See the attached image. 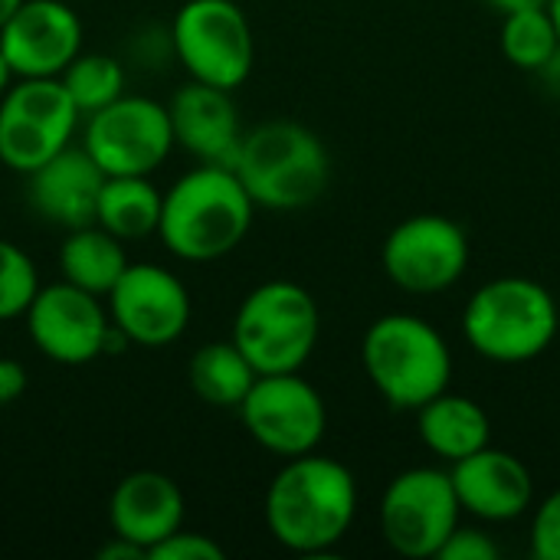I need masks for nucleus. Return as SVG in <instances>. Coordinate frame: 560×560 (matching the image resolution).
Segmentation results:
<instances>
[{
	"instance_id": "c9c22d12",
	"label": "nucleus",
	"mask_w": 560,
	"mask_h": 560,
	"mask_svg": "<svg viewBox=\"0 0 560 560\" xmlns=\"http://www.w3.org/2000/svg\"><path fill=\"white\" fill-rule=\"evenodd\" d=\"M548 13H551V20H555V26H558V36H560V0H548Z\"/></svg>"
},
{
	"instance_id": "412c9836",
	"label": "nucleus",
	"mask_w": 560,
	"mask_h": 560,
	"mask_svg": "<svg viewBox=\"0 0 560 560\" xmlns=\"http://www.w3.org/2000/svg\"><path fill=\"white\" fill-rule=\"evenodd\" d=\"M125 243L102 230L98 223H85L75 230H66V240L59 246V272L66 282L105 299L118 276L128 266Z\"/></svg>"
},
{
	"instance_id": "20e7f679",
	"label": "nucleus",
	"mask_w": 560,
	"mask_h": 560,
	"mask_svg": "<svg viewBox=\"0 0 560 560\" xmlns=\"http://www.w3.org/2000/svg\"><path fill=\"white\" fill-rule=\"evenodd\" d=\"M463 338L489 364H532L560 335V305L528 276H495L463 305Z\"/></svg>"
},
{
	"instance_id": "ddd939ff",
	"label": "nucleus",
	"mask_w": 560,
	"mask_h": 560,
	"mask_svg": "<svg viewBox=\"0 0 560 560\" xmlns=\"http://www.w3.org/2000/svg\"><path fill=\"white\" fill-rule=\"evenodd\" d=\"M112 325L138 348H167L190 325V289L158 262H128L105 295Z\"/></svg>"
},
{
	"instance_id": "f257e3e1",
	"label": "nucleus",
	"mask_w": 560,
	"mask_h": 560,
	"mask_svg": "<svg viewBox=\"0 0 560 560\" xmlns=\"http://www.w3.org/2000/svg\"><path fill=\"white\" fill-rule=\"evenodd\" d=\"M358 502L354 472L315 450L282 463L266 489L262 518L279 548L299 558H322L354 528Z\"/></svg>"
},
{
	"instance_id": "393cba45",
	"label": "nucleus",
	"mask_w": 560,
	"mask_h": 560,
	"mask_svg": "<svg viewBox=\"0 0 560 560\" xmlns=\"http://www.w3.org/2000/svg\"><path fill=\"white\" fill-rule=\"evenodd\" d=\"M560 46L558 26L548 13V7H535V10H515L502 16V30H499V49L502 56L522 69V72H538L551 52Z\"/></svg>"
},
{
	"instance_id": "473e14b6",
	"label": "nucleus",
	"mask_w": 560,
	"mask_h": 560,
	"mask_svg": "<svg viewBox=\"0 0 560 560\" xmlns=\"http://www.w3.org/2000/svg\"><path fill=\"white\" fill-rule=\"evenodd\" d=\"M492 10H499L502 16L505 13H515V10H535V7H548V0H486Z\"/></svg>"
},
{
	"instance_id": "7ed1b4c3",
	"label": "nucleus",
	"mask_w": 560,
	"mask_h": 560,
	"mask_svg": "<svg viewBox=\"0 0 560 560\" xmlns=\"http://www.w3.org/2000/svg\"><path fill=\"white\" fill-rule=\"evenodd\" d=\"M233 171L256 210L292 213L325 197L331 184V154L308 125L269 118L243 131Z\"/></svg>"
},
{
	"instance_id": "423d86ee",
	"label": "nucleus",
	"mask_w": 560,
	"mask_h": 560,
	"mask_svg": "<svg viewBox=\"0 0 560 560\" xmlns=\"http://www.w3.org/2000/svg\"><path fill=\"white\" fill-rule=\"evenodd\" d=\"M233 345L249 358L256 374L302 371L322 338L315 295L289 279H269L246 292L233 315Z\"/></svg>"
},
{
	"instance_id": "dca6fc26",
	"label": "nucleus",
	"mask_w": 560,
	"mask_h": 560,
	"mask_svg": "<svg viewBox=\"0 0 560 560\" xmlns=\"http://www.w3.org/2000/svg\"><path fill=\"white\" fill-rule=\"evenodd\" d=\"M450 479L459 499L463 515L479 525L518 522L535 505V476L509 450L482 446L479 453L450 466Z\"/></svg>"
},
{
	"instance_id": "39448f33",
	"label": "nucleus",
	"mask_w": 560,
	"mask_h": 560,
	"mask_svg": "<svg viewBox=\"0 0 560 560\" xmlns=\"http://www.w3.org/2000/svg\"><path fill=\"white\" fill-rule=\"evenodd\" d=\"M361 368L390 410L417 413L427 400L450 390L453 351L443 331L410 312H390L368 325Z\"/></svg>"
},
{
	"instance_id": "bb28decb",
	"label": "nucleus",
	"mask_w": 560,
	"mask_h": 560,
	"mask_svg": "<svg viewBox=\"0 0 560 560\" xmlns=\"http://www.w3.org/2000/svg\"><path fill=\"white\" fill-rule=\"evenodd\" d=\"M528 548L532 558L560 560V489L548 492L538 505H532Z\"/></svg>"
},
{
	"instance_id": "5701e85b",
	"label": "nucleus",
	"mask_w": 560,
	"mask_h": 560,
	"mask_svg": "<svg viewBox=\"0 0 560 560\" xmlns=\"http://www.w3.org/2000/svg\"><path fill=\"white\" fill-rule=\"evenodd\" d=\"M256 377H259L256 368L233 345V338L200 345L187 364L190 390L217 410H236L249 394V387L256 384Z\"/></svg>"
},
{
	"instance_id": "2f4dec72",
	"label": "nucleus",
	"mask_w": 560,
	"mask_h": 560,
	"mask_svg": "<svg viewBox=\"0 0 560 560\" xmlns=\"http://www.w3.org/2000/svg\"><path fill=\"white\" fill-rule=\"evenodd\" d=\"M535 75L541 79V85H545V92H548V95L560 98V46L551 52V59H548Z\"/></svg>"
},
{
	"instance_id": "4468645a",
	"label": "nucleus",
	"mask_w": 560,
	"mask_h": 560,
	"mask_svg": "<svg viewBox=\"0 0 560 560\" xmlns=\"http://www.w3.org/2000/svg\"><path fill=\"white\" fill-rule=\"evenodd\" d=\"M23 322L33 348L62 368H82L102 358L112 328L105 302L66 279L39 285Z\"/></svg>"
},
{
	"instance_id": "9d476101",
	"label": "nucleus",
	"mask_w": 560,
	"mask_h": 560,
	"mask_svg": "<svg viewBox=\"0 0 560 560\" xmlns=\"http://www.w3.org/2000/svg\"><path fill=\"white\" fill-rule=\"evenodd\" d=\"M79 118L59 79H16L0 98V164L33 174L72 144Z\"/></svg>"
},
{
	"instance_id": "f3484780",
	"label": "nucleus",
	"mask_w": 560,
	"mask_h": 560,
	"mask_svg": "<svg viewBox=\"0 0 560 560\" xmlns=\"http://www.w3.org/2000/svg\"><path fill=\"white\" fill-rule=\"evenodd\" d=\"M167 112L177 148H184L197 164L233 167L246 131L233 92L190 79L171 95Z\"/></svg>"
},
{
	"instance_id": "c85d7f7f",
	"label": "nucleus",
	"mask_w": 560,
	"mask_h": 560,
	"mask_svg": "<svg viewBox=\"0 0 560 560\" xmlns=\"http://www.w3.org/2000/svg\"><path fill=\"white\" fill-rule=\"evenodd\" d=\"M148 558L151 560H223L226 558V551H223L210 535L177 528V532H174V535H167L161 545H154Z\"/></svg>"
},
{
	"instance_id": "7c9ffc66",
	"label": "nucleus",
	"mask_w": 560,
	"mask_h": 560,
	"mask_svg": "<svg viewBox=\"0 0 560 560\" xmlns=\"http://www.w3.org/2000/svg\"><path fill=\"white\" fill-rule=\"evenodd\" d=\"M141 558H148L141 548H135L131 541L115 538V535H112V541H108V545H102V548H98V560H141Z\"/></svg>"
},
{
	"instance_id": "f8f14e48",
	"label": "nucleus",
	"mask_w": 560,
	"mask_h": 560,
	"mask_svg": "<svg viewBox=\"0 0 560 560\" xmlns=\"http://www.w3.org/2000/svg\"><path fill=\"white\" fill-rule=\"evenodd\" d=\"M381 266L400 292L440 295L466 276L469 236L453 217L417 213L387 233L381 246Z\"/></svg>"
},
{
	"instance_id": "1a4fd4ad",
	"label": "nucleus",
	"mask_w": 560,
	"mask_h": 560,
	"mask_svg": "<svg viewBox=\"0 0 560 560\" xmlns=\"http://www.w3.org/2000/svg\"><path fill=\"white\" fill-rule=\"evenodd\" d=\"M82 148L105 177H151L177 148L167 102L125 92L85 115Z\"/></svg>"
},
{
	"instance_id": "c756f323",
	"label": "nucleus",
	"mask_w": 560,
	"mask_h": 560,
	"mask_svg": "<svg viewBox=\"0 0 560 560\" xmlns=\"http://www.w3.org/2000/svg\"><path fill=\"white\" fill-rule=\"evenodd\" d=\"M26 384H30L26 368L13 358H0V410L16 404L26 394Z\"/></svg>"
},
{
	"instance_id": "f03ea898",
	"label": "nucleus",
	"mask_w": 560,
	"mask_h": 560,
	"mask_svg": "<svg viewBox=\"0 0 560 560\" xmlns=\"http://www.w3.org/2000/svg\"><path fill=\"white\" fill-rule=\"evenodd\" d=\"M256 203L233 167L197 164L161 194L158 236L184 262H217L243 246Z\"/></svg>"
},
{
	"instance_id": "f704fd0d",
	"label": "nucleus",
	"mask_w": 560,
	"mask_h": 560,
	"mask_svg": "<svg viewBox=\"0 0 560 560\" xmlns=\"http://www.w3.org/2000/svg\"><path fill=\"white\" fill-rule=\"evenodd\" d=\"M20 3H23V0H0V26H3L16 10H20Z\"/></svg>"
},
{
	"instance_id": "b1692460",
	"label": "nucleus",
	"mask_w": 560,
	"mask_h": 560,
	"mask_svg": "<svg viewBox=\"0 0 560 560\" xmlns=\"http://www.w3.org/2000/svg\"><path fill=\"white\" fill-rule=\"evenodd\" d=\"M62 89L69 92V98L75 102V108L85 115L112 105L115 98L125 95V82H128V69L121 59L105 56V52H79L59 75Z\"/></svg>"
},
{
	"instance_id": "a211bd4d",
	"label": "nucleus",
	"mask_w": 560,
	"mask_h": 560,
	"mask_svg": "<svg viewBox=\"0 0 560 560\" xmlns=\"http://www.w3.org/2000/svg\"><path fill=\"white\" fill-rule=\"evenodd\" d=\"M184 515L187 502L180 486L158 469L128 472L108 499L112 535L131 541L144 555H151L154 545L184 528Z\"/></svg>"
},
{
	"instance_id": "72a5a7b5",
	"label": "nucleus",
	"mask_w": 560,
	"mask_h": 560,
	"mask_svg": "<svg viewBox=\"0 0 560 560\" xmlns=\"http://www.w3.org/2000/svg\"><path fill=\"white\" fill-rule=\"evenodd\" d=\"M13 82H16V75H13V69H10V62H7V56H3V49H0V98H3V92H7Z\"/></svg>"
},
{
	"instance_id": "a878e982",
	"label": "nucleus",
	"mask_w": 560,
	"mask_h": 560,
	"mask_svg": "<svg viewBox=\"0 0 560 560\" xmlns=\"http://www.w3.org/2000/svg\"><path fill=\"white\" fill-rule=\"evenodd\" d=\"M36 292H39L36 262L16 243L0 240V322L23 318Z\"/></svg>"
},
{
	"instance_id": "cd10ccee",
	"label": "nucleus",
	"mask_w": 560,
	"mask_h": 560,
	"mask_svg": "<svg viewBox=\"0 0 560 560\" xmlns=\"http://www.w3.org/2000/svg\"><path fill=\"white\" fill-rule=\"evenodd\" d=\"M502 558V548H499V541L486 532V528H479V525H456L453 528V535L443 541V548H440V555L436 560H499Z\"/></svg>"
},
{
	"instance_id": "0eeeda50",
	"label": "nucleus",
	"mask_w": 560,
	"mask_h": 560,
	"mask_svg": "<svg viewBox=\"0 0 560 560\" xmlns=\"http://www.w3.org/2000/svg\"><path fill=\"white\" fill-rule=\"evenodd\" d=\"M174 59L194 82L236 92L256 66V36L236 0H184L171 20Z\"/></svg>"
},
{
	"instance_id": "aec40b11",
	"label": "nucleus",
	"mask_w": 560,
	"mask_h": 560,
	"mask_svg": "<svg viewBox=\"0 0 560 560\" xmlns=\"http://www.w3.org/2000/svg\"><path fill=\"white\" fill-rule=\"evenodd\" d=\"M417 433L427 453L453 466L492 443V417L479 400L443 390L417 410Z\"/></svg>"
},
{
	"instance_id": "6ab92c4d",
	"label": "nucleus",
	"mask_w": 560,
	"mask_h": 560,
	"mask_svg": "<svg viewBox=\"0 0 560 560\" xmlns=\"http://www.w3.org/2000/svg\"><path fill=\"white\" fill-rule=\"evenodd\" d=\"M105 184L102 167L85 154V148L69 144L33 174H26V197L36 217L52 226L75 230L95 223L98 190Z\"/></svg>"
},
{
	"instance_id": "4be33fe9",
	"label": "nucleus",
	"mask_w": 560,
	"mask_h": 560,
	"mask_svg": "<svg viewBox=\"0 0 560 560\" xmlns=\"http://www.w3.org/2000/svg\"><path fill=\"white\" fill-rule=\"evenodd\" d=\"M161 194L151 177H105L95 203V223L121 243L148 240L158 233Z\"/></svg>"
},
{
	"instance_id": "2eb2a0df",
	"label": "nucleus",
	"mask_w": 560,
	"mask_h": 560,
	"mask_svg": "<svg viewBox=\"0 0 560 560\" xmlns=\"http://www.w3.org/2000/svg\"><path fill=\"white\" fill-rule=\"evenodd\" d=\"M0 49L16 79H59L82 52V20L66 0H23L0 26Z\"/></svg>"
},
{
	"instance_id": "9b49d317",
	"label": "nucleus",
	"mask_w": 560,
	"mask_h": 560,
	"mask_svg": "<svg viewBox=\"0 0 560 560\" xmlns=\"http://www.w3.org/2000/svg\"><path fill=\"white\" fill-rule=\"evenodd\" d=\"M236 413L249 440L279 459L315 453L328 433L325 397L302 371L259 374Z\"/></svg>"
},
{
	"instance_id": "6e6552de",
	"label": "nucleus",
	"mask_w": 560,
	"mask_h": 560,
	"mask_svg": "<svg viewBox=\"0 0 560 560\" xmlns=\"http://www.w3.org/2000/svg\"><path fill=\"white\" fill-rule=\"evenodd\" d=\"M463 522V509L450 469L413 466L397 472L377 509L384 545L407 560L436 558L443 541Z\"/></svg>"
}]
</instances>
